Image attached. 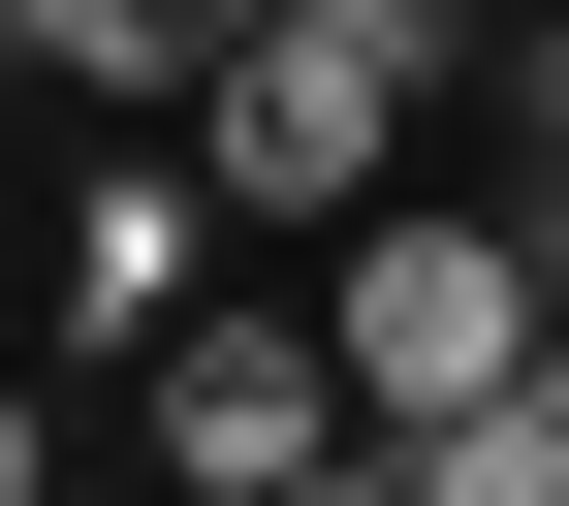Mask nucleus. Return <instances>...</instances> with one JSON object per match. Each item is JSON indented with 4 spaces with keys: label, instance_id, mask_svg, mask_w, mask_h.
<instances>
[{
    "label": "nucleus",
    "instance_id": "nucleus-3",
    "mask_svg": "<svg viewBox=\"0 0 569 506\" xmlns=\"http://www.w3.org/2000/svg\"><path fill=\"white\" fill-rule=\"evenodd\" d=\"M190 159H222L253 222H380V159H411V63H348V32H222Z\"/></svg>",
    "mask_w": 569,
    "mask_h": 506
},
{
    "label": "nucleus",
    "instance_id": "nucleus-4",
    "mask_svg": "<svg viewBox=\"0 0 569 506\" xmlns=\"http://www.w3.org/2000/svg\"><path fill=\"white\" fill-rule=\"evenodd\" d=\"M190 222H222V159H96L63 190V348H159L190 317Z\"/></svg>",
    "mask_w": 569,
    "mask_h": 506
},
{
    "label": "nucleus",
    "instance_id": "nucleus-8",
    "mask_svg": "<svg viewBox=\"0 0 569 506\" xmlns=\"http://www.w3.org/2000/svg\"><path fill=\"white\" fill-rule=\"evenodd\" d=\"M284 506H443V475H411V444H380V475H284Z\"/></svg>",
    "mask_w": 569,
    "mask_h": 506
},
{
    "label": "nucleus",
    "instance_id": "nucleus-5",
    "mask_svg": "<svg viewBox=\"0 0 569 506\" xmlns=\"http://www.w3.org/2000/svg\"><path fill=\"white\" fill-rule=\"evenodd\" d=\"M222 32H253V0H32L63 96H222Z\"/></svg>",
    "mask_w": 569,
    "mask_h": 506
},
{
    "label": "nucleus",
    "instance_id": "nucleus-9",
    "mask_svg": "<svg viewBox=\"0 0 569 506\" xmlns=\"http://www.w3.org/2000/svg\"><path fill=\"white\" fill-rule=\"evenodd\" d=\"M0 63H32V0H0Z\"/></svg>",
    "mask_w": 569,
    "mask_h": 506
},
{
    "label": "nucleus",
    "instance_id": "nucleus-7",
    "mask_svg": "<svg viewBox=\"0 0 569 506\" xmlns=\"http://www.w3.org/2000/svg\"><path fill=\"white\" fill-rule=\"evenodd\" d=\"M507 159H538V190H507V222H538V285H569V32L507 63Z\"/></svg>",
    "mask_w": 569,
    "mask_h": 506
},
{
    "label": "nucleus",
    "instance_id": "nucleus-2",
    "mask_svg": "<svg viewBox=\"0 0 569 506\" xmlns=\"http://www.w3.org/2000/svg\"><path fill=\"white\" fill-rule=\"evenodd\" d=\"M127 411H159V475H190V506H284V475L380 444V411H348V317H222V285L127 348Z\"/></svg>",
    "mask_w": 569,
    "mask_h": 506
},
{
    "label": "nucleus",
    "instance_id": "nucleus-1",
    "mask_svg": "<svg viewBox=\"0 0 569 506\" xmlns=\"http://www.w3.org/2000/svg\"><path fill=\"white\" fill-rule=\"evenodd\" d=\"M317 317H348V411H380V444H475V411L569 348V285H538V222H348Z\"/></svg>",
    "mask_w": 569,
    "mask_h": 506
},
{
    "label": "nucleus",
    "instance_id": "nucleus-6",
    "mask_svg": "<svg viewBox=\"0 0 569 506\" xmlns=\"http://www.w3.org/2000/svg\"><path fill=\"white\" fill-rule=\"evenodd\" d=\"M253 32H348V63H411V96H443V63H475V0H253Z\"/></svg>",
    "mask_w": 569,
    "mask_h": 506
}]
</instances>
